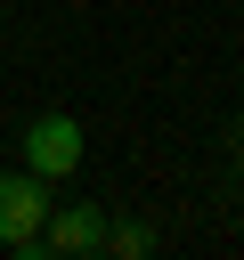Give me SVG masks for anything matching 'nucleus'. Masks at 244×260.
I'll use <instances>...</instances> for the list:
<instances>
[{
	"instance_id": "1",
	"label": "nucleus",
	"mask_w": 244,
	"mask_h": 260,
	"mask_svg": "<svg viewBox=\"0 0 244 260\" xmlns=\"http://www.w3.org/2000/svg\"><path fill=\"white\" fill-rule=\"evenodd\" d=\"M41 219H49V179L0 171V244L33 260V252H41Z\"/></svg>"
},
{
	"instance_id": "5",
	"label": "nucleus",
	"mask_w": 244,
	"mask_h": 260,
	"mask_svg": "<svg viewBox=\"0 0 244 260\" xmlns=\"http://www.w3.org/2000/svg\"><path fill=\"white\" fill-rule=\"evenodd\" d=\"M236 154H244V114H236Z\"/></svg>"
},
{
	"instance_id": "3",
	"label": "nucleus",
	"mask_w": 244,
	"mask_h": 260,
	"mask_svg": "<svg viewBox=\"0 0 244 260\" xmlns=\"http://www.w3.org/2000/svg\"><path fill=\"white\" fill-rule=\"evenodd\" d=\"M41 252H65V260L106 252V211H98V203H57V211L41 219Z\"/></svg>"
},
{
	"instance_id": "2",
	"label": "nucleus",
	"mask_w": 244,
	"mask_h": 260,
	"mask_svg": "<svg viewBox=\"0 0 244 260\" xmlns=\"http://www.w3.org/2000/svg\"><path fill=\"white\" fill-rule=\"evenodd\" d=\"M24 171H33V179L81 171V122H73V114H41V122L24 130Z\"/></svg>"
},
{
	"instance_id": "4",
	"label": "nucleus",
	"mask_w": 244,
	"mask_h": 260,
	"mask_svg": "<svg viewBox=\"0 0 244 260\" xmlns=\"http://www.w3.org/2000/svg\"><path fill=\"white\" fill-rule=\"evenodd\" d=\"M106 252H122V260H146V252H155V228H138V219H106Z\"/></svg>"
}]
</instances>
